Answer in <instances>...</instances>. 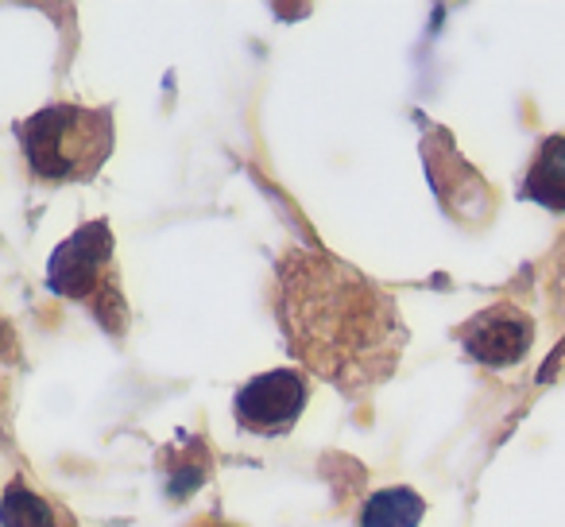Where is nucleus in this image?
<instances>
[{"instance_id":"1","label":"nucleus","mask_w":565,"mask_h":527,"mask_svg":"<svg viewBox=\"0 0 565 527\" xmlns=\"http://www.w3.org/2000/svg\"><path fill=\"white\" fill-rule=\"evenodd\" d=\"M275 315L295 361L345 396H369L407 349L395 299L322 249H291L275 276Z\"/></svg>"},{"instance_id":"2","label":"nucleus","mask_w":565,"mask_h":527,"mask_svg":"<svg viewBox=\"0 0 565 527\" xmlns=\"http://www.w3.org/2000/svg\"><path fill=\"white\" fill-rule=\"evenodd\" d=\"M117 128L109 109L58 102L20 125V148L43 182H86L109 164Z\"/></svg>"},{"instance_id":"3","label":"nucleus","mask_w":565,"mask_h":527,"mask_svg":"<svg viewBox=\"0 0 565 527\" xmlns=\"http://www.w3.org/2000/svg\"><path fill=\"white\" fill-rule=\"evenodd\" d=\"M47 284L55 295L89 307L113 334L125 330L128 307L120 292L117 260H113L109 221H86L55 249L47 264Z\"/></svg>"},{"instance_id":"4","label":"nucleus","mask_w":565,"mask_h":527,"mask_svg":"<svg viewBox=\"0 0 565 527\" xmlns=\"http://www.w3.org/2000/svg\"><path fill=\"white\" fill-rule=\"evenodd\" d=\"M307 400H310V384L302 372L271 369L252 377L236 392L233 411L244 431L259 434V439H279V434H287L299 423V415L307 411Z\"/></svg>"},{"instance_id":"5","label":"nucleus","mask_w":565,"mask_h":527,"mask_svg":"<svg viewBox=\"0 0 565 527\" xmlns=\"http://www.w3.org/2000/svg\"><path fill=\"white\" fill-rule=\"evenodd\" d=\"M461 346L488 369H511L534 349V323L515 303H495L461 326Z\"/></svg>"},{"instance_id":"6","label":"nucleus","mask_w":565,"mask_h":527,"mask_svg":"<svg viewBox=\"0 0 565 527\" xmlns=\"http://www.w3.org/2000/svg\"><path fill=\"white\" fill-rule=\"evenodd\" d=\"M519 194L542 210H565V136H546Z\"/></svg>"},{"instance_id":"7","label":"nucleus","mask_w":565,"mask_h":527,"mask_svg":"<svg viewBox=\"0 0 565 527\" xmlns=\"http://www.w3.org/2000/svg\"><path fill=\"white\" fill-rule=\"evenodd\" d=\"M426 516V500L407 485L380 488L361 508V527H418Z\"/></svg>"},{"instance_id":"8","label":"nucleus","mask_w":565,"mask_h":527,"mask_svg":"<svg viewBox=\"0 0 565 527\" xmlns=\"http://www.w3.org/2000/svg\"><path fill=\"white\" fill-rule=\"evenodd\" d=\"M0 527H58V516L28 481H12L0 500Z\"/></svg>"},{"instance_id":"9","label":"nucleus","mask_w":565,"mask_h":527,"mask_svg":"<svg viewBox=\"0 0 565 527\" xmlns=\"http://www.w3.org/2000/svg\"><path fill=\"white\" fill-rule=\"evenodd\" d=\"M194 527H236V524H225V519H217V516H205V519H198Z\"/></svg>"}]
</instances>
